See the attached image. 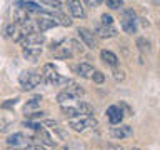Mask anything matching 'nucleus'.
Returning a JSON list of instances; mask_svg holds the SVG:
<instances>
[{"label":"nucleus","mask_w":160,"mask_h":150,"mask_svg":"<svg viewBox=\"0 0 160 150\" xmlns=\"http://www.w3.org/2000/svg\"><path fill=\"white\" fill-rule=\"evenodd\" d=\"M92 80L95 83H103V80H105V75L102 72H98V70H95L93 75H92Z\"/></svg>","instance_id":"obj_32"},{"label":"nucleus","mask_w":160,"mask_h":150,"mask_svg":"<svg viewBox=\"0 0 160 150\" xmlns=\"http://www.w3.org/2000/svg\"><path fill=\"white\" fill-rule=\"evenodd\" d=\"M128 150H140V148H138V147H130Z\"/></svg>","instance_id":"obj_41"},{"label":"nucleus","mask_w":160,"mask_h":150,"mask_svg":"<svg viewBox=\"0 0 160 150\" xmlns=\"http://www.w3.org/2000/svg\"><path fill=\"white\" fill-rule=\"evenodd\" d=\"M65 92H67L72 98H80L83 95V88L80 87V85H77L75 82H72L68 87H65Z\"/></svg>","instance_id":"obj_17"},{"label":"nucleus","mask_w":160,"mask_h":150,"mask_svg":"<svg viewBox=\"0 0 160 150\" xmlns=\"http://www.w3.org/2000/svg\"><path fill=\"white\" fill-rule=\"evenodd\" d=\"M43 3L45 5H50V7H53V8H60V5H62L60 2H57V0H45Z\"/></svg>","instance_id":"obj_37"},{"label":"nucleus","mask_w":160,"mask_h":150,"mask_svg":"<svg viewBox=\"0 0 160 150\" xmlns=\"http://www.w3.org/2000/svg\"><path fill=\"white\" fill-rule=\"evenodd\" d=\"M120 25H122L123 32H127V33L137 32V15H135L133 10H130V8L123 10L122 17H120Z\"/></svg>","instance_id":"obj_1"},{"label":"nucleus","mask_w":160,"mask_h":150,"mask_svg":"<svg viewBox=\"0 0 160 150\" xmlns=\"http://www.w3.org/2000/svg\"><path fill=\"white\" fill-rule=\"evenodd\" d=\"M55 25H57V23L53 22V18H52V17H47V15H43V17L37 18V22H35V27L38 28V33L47 32V30L53 28Z\"/></svg>","instance_id":"obj_10"},{"label":"nucleus","mask_w":160,"mask_h":150,"mask_svg":"<svg viewBox=\"0 0 160 150\" xmlns=\"http://www.w3.org/2000/svg\"><path fill=\"white\" fill-rule=\"evenodd\" d=\"M15 33H17V27H15L13 23H8V25H5V27H3V37L12 38Z\"/></svg>","instance_id":"obj_25"},{"label":"nucleus","mask_w":160,"mask_h":150,"mask_svg":"<svg viewBox=\"0 0 160 150\" xmlns=\"http://www.w3.org/2000/svg\"><path fill=\"white\" fill-rule=\"evenodd\" d=\"M25 117H27L28 120H32V118H42V117H45V112H42V110H37V112H32V113H25Z\"/></svg>","instance_id":"obj_34"},{"label":"nucleus","mask_w":160,"mask_h":150,"mask_svg":"<svg viewBox=\"0 0 160 150\" xmlns=\"http://www.w3.org/2000/svg\"><path fill=\"white\" fill-rule=\"evenodd\" d=\"M68 47L72 48V52H73V55L75 53H82L83 52V47H82V43H78L77 40H68Z\"/></svg>","instance_id":"obj_27"},{"label":"nucleus","mask_w":160,"mask_h":150,"mask_svg":"<svg viewBox=\"0 0 160 150\" xmlns=\"http://www.w3.org/2000/svg\"><path fill=\"white\" fill-rule=\"evenodd\" d=\"M73 70H75V73L80 75V77H83V78H92V75L95 72L93 67L90 63H87V62H80L78 65L73 67Z\"/></svg>","instance_id":"obj_9"},{"label":"nucleus","mask_w":160,"mask_h":150,"mask_svg":"<svg viewBox=\"0 0 160 150\" xmlns=\"http://www.w3.org/2000/svg\"><path fill=\"white\" fill-rule=\"evenodd\" d=\"M113 77H115V80H117V82H118V80H123V72L115 70V72H113Z\"/></svg>","instance_id":"obj_39"},{"label":"nucleus","mask_w":160,"mask_h":150,"mask_svg":"<svg viewBox=\"0 0 160 150\" xmlns=\"http://www.w3.org/2000/svg\"><path fill=\"white\" fill-rule=\"evenodd\" d=\"M67 7H68L70 13H72L75 18H85V10H83V7H82V3H80V2L68 0V2H67Z\"/></svg>","instance_id":"obj_12"},{"label":"nucleus","mask_w":160,"mask_h":150,"mask_svg":"<svg viewBox=\"0 0 160 150\" xmlns=\"http://www.w3.org/2000/svg\"><path fill=\"white\" fill-rule=\"evenodd\" d=\"M18 82L22 83L23 90H32L35 88L38 83H42V77L40 73H33V72H22L18 75Z\"/></svg>","instance_id":"obj_2"},{"label":"nucleus","mask_w":160,"mask_h":150,"mask_svg":"<svg viewBox=\"0 0 160 150\" xmlns=\"http://www.w3.org/2000/svg\"><path fill=\"white\" fill-rule=\"evenodd\" d=\"M45 42V37H43V33H38V32H35V33H30V35H25V37L22 38V43L23 45V48H27V47H40Z\"/></svg>","instance_id":"obj_5"},{"label":"nucleus","mask_w":160,"mask_h":150,"mask_svg":"<svg viewBox=\"0 0 160 150\" xmlns=\"http://www.w3.org/2000/svg\"><path fill=\"white\" fill-rule=\"evenodd\" d=\"M28 140L30 138H27L22 132H15L12 135H8L7 143H8V147H13V148H23V147H27Z\"/></svg>","instance_id":"obj_6"},{"label":"nucleus","mask_w":160,"mask_h":150,"mask_svg":"<svg viewBox=\"0 0 160 150\" xmlns=\"http://www.w3.org/2000/svg\"><path fill=\"white\" fill-rule=\"evenodd\" d=\"M22 125H23V127H27V128H30V130H37V132L43 130V125L42 123H35V122H30V120H23Z\"/></svg>","instance_id":"obj_28"},{"label":"nucleus","mask_w":160,"mask_h":150,"mask_svg":"<svg viewBox=\"0 0 160 150\" xmlns=\"http://www.w3.org/2000/svg\"><path fill=\"white\" fill-rule=\"evenodd\" d=\"M77 35H78V38L82 40L87 48H90V50L97 48V40H95V35H93L92 30H88L85 27H78L77 28Z\"/></svg>","instance_id":"obj_4"},{"label":"nucleus","mask_w":160,"mask_h":150,"mask_svg":"<svg viewBox=\"0 0 160 150\" xmlns=\"http://www.w3.org/2000/svg\"><path fill=\"white\" fill-rule=\"evenodd\" d=\"M13 22L18 23V25L28 23V22H30L28 12H27V10H23V8H20V7H17V8L13 10Z\"/></svg>","instance_id":"obj_14"},{"label":"nucleus","mask_w":160,"mask_h":150,"mask_svg":"<svg viewBox=\"0 0 160 150\" xmlns=\"http://www.w3.org/2000/svg\"><path fill=\"white\" fill-rule=\"evenodd\" d=\"M43 125H45V127H48V128H53V127H57V125H58V122H57V120L48 118V120H45V122H43Z\"/></svg>","instance_id":"obj_36"},{"label":"nucleus","mask_w":160,"mask_h":150,"mask_svg":"<svg viewBox=\"0 0 160 150\" xmlns=\"http://www.w3.org/2000/svg\"><path fill=\"white\" fill-rule=\"evenodd\" d=\"M85 3H87V5H90V7H97V5H100L102 2H100V0H87Z\"/></svg>","instance_id":"obj_40"},{"label":"nucleus","mask_w":160,"mask_h":150,"mask_svg":"<svg viewBox=\"0 0 160 150\" xmlns=\"http://www.w3.org/2000/svg\"><path fill=\"white\" fill-rule=\"evenodd\" d=\"M50 17L53 18V22L55 23H60V25H65V27H70L72 25V20H70L67 15H63V13H55V15H50Z\"/></svg>","instance_id":"obj_19"},{"label":"nucleus","mask_w":160,"mask_h":150,"mask_svg":"<svg viewBox=\"0 0 160 150\" xmlns=\"http://www.w3.org/2000/svg\"><path fill=\"white\" fill-rule=\"evenodd\" d=\"M53 57L58 58V60L72 58V57H73V52H72V48L68 47V43H65V45H62V47H55V50H53Z\"/></svg>","instance_id":"obj_13"},{"label":"nucleus","mask_w":160,"mask_h":150,"mask_svg":"<svg viewBox=\"0 0 160 150\" xmlns=\"http://www.w3.org/2000/svg\"><path fill=\"white\" fill-rule=\"evenodd\" d=\"M75 108H77L80 113H83L85 117H93V112H95L93 105L88 103V102H85V100H78L77 107H75Z\"/></svg>","instance_id":"obj_15"},{"label":"nucleus","mask_w":160,"mask_h":150,"mask_svg":"<svg viewBox=\"0 0 160 150\" xmlns=\"http://www.w3.org/2000/svg\"><path fill=\"white\" fill-rule=\"evenodd\" d=\"M68 100H72V97H70V95L67 93V92H65V90H63V92H60L58 95H57V102L58 103H65V102H68Z\"/></svg>","instance_id":"obj_31"},{"label":"nucleus","mask_w":160,"mask_h":150,"mask_svg":"<svg viewBox=\"0 0 160 150\" xmlns=\"http://www.w3.org/2000/svg\"><path fill=\"white\" fill-rule=\"evenodd\" d=\"M17 102H18V98H10V100H7V102L2 103V108H12V107L17 105Z\"/></svg>","instance_id":"obj_35"},{"label":"nucleus","mask_w":160,"mask_h":150,"mask_svg":"<svg viewBox=\"0 0 160 150\" xmlns=\"http://www.w3.org/2000/svg\"><path fill=\"white\" fill-rule=\"evenodd\" d=\"M13 127V123L10 122V120L7 118H0V133H5V132H8L10 128Z\"/></svg>","instance_id":"obj_29"},{"label":"nucleus","mask_w":160,"mask_h":150,"mask_svg":"<svg viewBox=\"0 0 160 150\" xmlns=\"http://www.w3.org/2000/svg\"><path fill=\"white\" fill-rule=\"evenodd\" d=\"M93 35H98L100 38H112L117 35V28L113 25H110V27H107V25H97L93 30Z\"/></svg>","instance_id":"obj_8"},{"label":"nucleus","mask_w":160,"mask_h":150,"mask_svg":"<svg viewBox=\"0 0 160 150\" xmlns=\"http://www.w3.org/2000/svg\"><path fill=\"white\" fill-rule=\"evenodd\" d=\"M135 43H137V47H138L140 52H150V42L145 37H138Z\"/></svg>","instance_id":"obj_23"},{"label":"nucleus","mask_w":160,"mask_h":150,"mask_svg":"<svg viewBox=\"0 0 160 150\" xmlns=\"http://www.w3.org/2000/svg\"><path fill=\"white\" fill-rule=\"evenodd\" d=\"M38 133H40V138H42V143H43V145H50V147H53V145H55V142L52 140V137L48 135V132H45V130H40Z\"/></svg>","instance_id":"obj_26"},{"label":"nucleus","mask_w":160,"mask_h":150,"mask_svg":"<svg viewBox=\"0 0 160 150\" xmlns=\"http://www.w3.org/2000/svg\"><path fill=\"white\" fill-rule=\"evenodd\" d=\"M107 7H110V8H113V10H120L123 7V2L122 0H107Z\"/></svg>","instance_id":"obj_30"},{"label":"nucleus","mask_w":160,"mask_h":150,"mask_svg":"<svg viewBox=\"0 0 160 150\" xmlns=\"http://www.w3.org/2000/svg\"><path fill=\"white\" fill-rule=\"evenodd\" d=\"M100 58H102L105 63L112 65V67H115V65L118 63V57L113 52H110V50H102V52H100Z\"/></svg>","instance_id":"obj_16"},{"label":"nucleus","mask_w":160,"mask_h":150,"mask_svg":"<svg viewBox=\"0 0 160 150\" xmlns=\"http://www.w3.org/2000/svg\"><path fill=\"white\" fill-rule=\"evenodd\" d=\"M42 103V97H33V98H30L27 103L23 105V110H25V113H28L30 110H33V108H37L38 105Z\"/></svg>","instance_id":"obj_21"},{"label":"nucleus","mask_w":160,"mask_h":150,"mask_svg":"<svg viewBox=\"0 0 160 150\" xmlns=\"http://www.w3.org/2000/svg\"><path fill=\"white\" fill-rule=\"evenodd\" d=\"M103 150H123V147L122 145H117V143H108Z\"/></svg>","instance_id":"obj_38"},{"label":"nucleus","mask_w":160,"mask_h":150,"mask_svg":"<svg viewBox=\"0 0 160 150\" xmlns=\"http://www.w3.org/2000/svg\"><path fill=\"white\" fill-rule=\"evenodd\" d=\"M53 133L57 135V137L60 140H68V133H67V130H65L63 127H60V125H57V127H53Z\"/></svg>","instance_id":"obj_24"},{"label":"nucleus","mask_w":160,"mask_h":150,"mask_svg":"<svg viewBox=\"0 0 160 150\" xmlns=\"http://www.w3.org/2000/svg\"><path fill=\"white\" fill-rule=\"evenodd\" d=\"M15 5H18L20 8L27 10V12H42V7L37 2H17Z\"/></svg>","instance_id":"obj_18"},{"label":"nucleus","mask_w":160,"mask_h":150,"mask_svg":"<svg viewBox=\"0 0 160 150\" xmlns=\"http://www.w3.org/2000/svg\"><path fill=\"white\" fill-rule=\"evenodd\" d=\"M22 55L28 62H37L40 58V55H42V47H27L22 50Z\"/></svg>","instance_id":"obj_11"},{"label":"nucleus","mask_w":160,"mask_h":150,"mask_svg":"<svg viewBox=\"0 0 160 150\" xmlns=\"http://www.w3.org/2000/svg\"><path fill=\"white\" fill-rule=\"evenodd\" d=\"M100 20H102V23H100V25H107V27H110V25L113 23L112 15H108V13H103L102 17H100Z\"/></svg>","instance_id":"obj_33"},{"label":"nucleus","mask_w":160,"mask_h":150,"mask_svg":"<svg viewBox=\"0 0 160 150\" xmlns=\"http://www.w3.org/2000/svg\"><path fill=\"white\" fill-rule=\"evenodd\" d=\"M132 133H133V128L130 125H118V127H113L110 130L112 138H117V140L128 138V137H132Z\"/></svg>","instance_id":"obj_7"},{"label":"nucleus","mask_w":160,"mask_h":150,"mask_svg":"<svg viewBox=\"0 0 160 150\" xmlns=\"http://www.w3.org/2000/svg\"><path fill=\"white\" fill-rule=\"evenodd\" d=\"M62 113L65 115V117H68V118L80 117V112L75 107H65V105H62Z\"/></svg>","instance_id":"obj_22"},{"label":"nucleus","mask_w":160,"mask_h":150,"mask_svg":"<svg viewBox=\"0 0 160 150\" xmlns=\"http://www.w3.org/2000/svg\"><path fill=\"white\" fill-rule=\"evenodd\" d=\"M68 125L75 132H85L87 128H95L98 125V122L93 117H83V118H72Z\"/></svg>","instance_id":"obj_3"},{"label":"nucleus","mask_w":160,"mask_h":150,"mask_svg":"<svg viewBox=\"0 0 160 150\" xmlns=\"http://www.w3.org/2000/svg\"><path fill=\"white\" fill-rule=\"evenodd\" d=\"M62 150H85V143L80 142V140H70L63 145Z\"/></svg>","instance_id":"obj_20"}]
</instances>
